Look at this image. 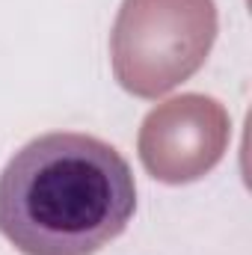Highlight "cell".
<instances>
[{"mask_svg":"<svg viewBox=\"0 0 252 255\" xmlns=\"http://www.w3.org/2000/svg\"><path fill=\"white\" fill-rule=\"evenodd\" d=\"M229 113L217 98L181 95L157 104L139 128V160L163 184L211 172L229 145Z\"/></svg>","mask_w":252,"mask_h":255,"instance_id":"3957f363","label":"cell"},{"mask_svg":"<svg viewBox=\"0 0 252 255\" xmlns=\"http://www.w3.org/2000/svg\"><path fill=\"white\" fill-rule=\"evenodd\" d=\"M214 39V0H125L110 36L113 74L130 95L160 98L205 65Z\"/></svg>","mask_w":252,"mask_h":255,"instance_id":"7a4b0ae2","label":"cell"},{"mask_svg":"<svg viewBox=\"0 0 252 255\" xmlns=\"http://www.w3.org/2000/svg\"><path fill=\"white\" fill-rule=\"evenodd\" d=\"M136 184L104 139L51 130L0 172V235L21 255H95L127 229Z\"/></svg>","mask_w":252,"mask_h":255,"instance_id":"6da1fadb","label":"cell"}]
</instances>
